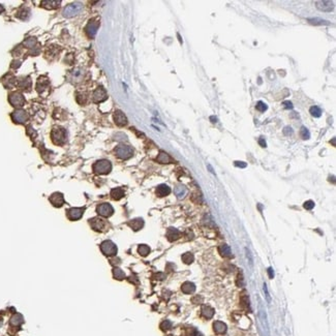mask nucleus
Returning a JSON list of instances; mask_svg holds the SVG:
<instances>
[{
  "label": "nucleus",
  "instance_id": "f257e3e1",
  "mask_svg": "<svg viewBox=\"0 0 336 336\" xmlns=\"http://www.w3.org/2000/svg\"><path fill=\"white\" fill-rule=\"evenodd\" d=\"M93 171L98 175H107L112 171V163L107 159H100L93 165Z\"/></svg>",
  "mask_w": 336,
  "mask_h": 336
},
{
  "label": "nucleus",
  "instance_id": "f03ea898",
  "mask_svg": "<svg viewBox=\"0 0 336 336\" xmlns=\"http://www.w3.org/2000/svg\"><path fill=\"white\" fill-rule=\"evenodd\" d=\"M51 137H52V140H53L54 144L62 146V145L66 142L67 134H66V130L63 127H55L53 130H52Z\"/></svg>",
  "mask_w": 336,
  "mask_h": 336
},
{
  "label": "nucleus",
  "instance_id": "7ed1b4c3",
  "mask_svg": "<svg viewBox=\"0 0 336 336\" xmlns=\"http://www.w3.org/2000/svg\"><path fill=\"white\" fill-rule=\"evenodd\" d=\"M83 11V4L81 2H73L67 4L63 10V16L65 18L76 17Z\"/></svg>",
  "mask_w": 336,
  "mask_h": 336
},
{
  "label": "nucleus",
  "instance_id": "20e7f679",
  "mask_svg": "<svg viewBox=\"0 0 336 336\" xmlns=\"http://www.w3.org/2000/svg\"><path fill=\"white\" fill-rule=\"evenodd\" d=\"M115 153L119 158L128 159V158H130L132 156V154H134V149H132L130 146H128V145L120 144L116 147Z\"/></svg>",
  "mask_w": 336,
  "mask_h": 336
},
{
  "label": "nucleus",
  "instance_id": "39448f33",
  "mask_svg": "<svg viewBox=\"0 0 336 336\" xmlns=\"http://www.w3.org/2000/svg\"><path fill=\"white\" fill-rule=\"evenodd\" d=\"M100 250L107 257H115L117 254V246L111 240H106L100 244Z\"/></svg>",
  "mask_w": 336,
  "mask_h": 336
},
{
  "label": "nucleus",
  "instance_id": "423d86ee",
  "mask_svg": "<svg viewBox=\"0 0 336 336\" xmlns=\"http://www.w3.org/2000/svg\"><path fill=\"white\" fill-rule=\"evenodd\" d=\"M96 212L100 216L104 217H110L111 215L114 213V209L110 204L108 203H103V204L98 205L96 208Z\"/></svg>",
  "mask_w": 336,
  "mask_h": 336
},
{
  "label": "nucleus",
  "instance_id": "0eeeda50",
  "mask_svg": "<svg viewBox=\"0 0 336 336\" xmlns=\"http://www.w3.org/2000/svg\"><path fill=\"white\" fill-rule=\"evenodd\" d=\"M92 98H93V101L96 104L103 103L108 98V94L107 91L104 90L103 87H98L94 90L93 94H92Z\"/></svg>",
  "mask_w": 336,
  "mask_h": 336
},
{
  "label": "nucleus",
  "instance_id": "6e6552de",
  "mask_svg": "<svg viewBox=\"0 0 336 336\" xmlns=\"http://www.w3.org/2000/svg\"><path fill=\"white\" fill-rule=\"evenodd\" d=\"M98 26H99V22H98V20L96 19H92L90 22H89L87 24V26H86V33L88 34V36H90L91 38H93L95 34H96L97 32V29H98Z\"/></svg>",
  "mask_w": 336,
  "mask_h": 336
},
{
  "label": "nucleus",
  "instance_id": "1a4fd4ad",
  "mask_svg": "<svg viewBox=\"0 0 336 336\" xmlns=\"http://www.w3.org/2000/svg\"><path fill=\"white\" fill-rule=\"evenodd\" d=\"M84 211L85 208H70L66 211V214L70 220H78L83 216Z\"/></svg>",
  "mask_w": 336,
  "mask_h": 336
},
{
  "label": "nucleus",
  "instance_id": "9d476101",
  "mask_svg": "<svg viewBox=\"0 0 336 336\" xmlns=\"http://www.w3.org/2000/svg\"><path fill=\"white\" fill-rule=\"evenodd\" d=\"M89 223H90L92 229L94 231H97V232H103L104 230V228H106V223H104V220H103L101 218H98V217L91 218V219L89 220Z\"/></svg>",
  "mask_w": 336,
  "mask_h": 336
},
{
  "label": "nucleus",
  "instance_id": "9b49d317",
  "mask_svg": "<svg viewBox=\"0 0 336 336\" xmlns=\"http://www.w3.org/2000/svg\"><path fill=\"white\" fill-rule=\"evenodd\" d=\"M114 121L118 126H125L127 124V118L124 115V113L120 110H117L114 113Z\"/></svg>",
  "mask_w": 336,
  "mask_h": 336
},
{
  "label": "nucleus",
  "instance_id": "f8f14e48",
  "mask_svg": "<svg viewBox=\"0 0 336 336\" xmlns=\"http://www.w3.org/2000/svg\"><path fill=\"white\" fill-rule=\"evenodd\" d=\"M316 7L322 11H331L334 10V1H316Z\"/></svg>",
  "mask_w": 336,
  "mask_h": 336
},
{
  "label": "nucleus",
  "instance_id": "ddd939ff",
  "mask_svg": "<svg viewBox=\"0 0 336 336\" xmlns=\"http://www.w3.org/2000/svg\"><path fill=\"white\" fill-rule=\"evenodd\" d=\"M10 101L15 107H22L25 100H24L22 94L19 93V92H15V93L10 95Z\"/></svg>",
  "mask_w": 336,
  "mask_h": 336
},
{
  "label": "nucleus",
  "instance_id": "4468645a",
  "mask_svg": "<svg viewBox=\"0 0 336 336\" xmlns=\"http://www.w3.org/2000/svg\"><path fill=\"white\" fill-rule=\"evenodd\" d=\"M50 202L55 207H61L64 204V197L61 192H55L50 197Z\"/></svg>",
  "mask_w": 336,
  "mask_h": 336
},
{
  "label": "nucleus",
  "instance_id": "2eb2a0df",
  "mask_svg": "<svg viewBox=\"0 0 336 336\" xmlns=\"http://www.w3.org/2000/svg\"><path fill=\"white\" fill-rule=\"evenodd\" d=\"M13 119L15 120V122L17 123H24L27 121L28 119V115L25 111L23 110H17L16 112H14L13 114Z\"/></svg>",
  "mask_w": 336,
  "mask_h": 336
},
{
  "label": "nucleus",
  "instance_id": "dca6fc26",
  "mask_svg": "<svg viewBox=\"0 0 336 336\" xmlns=\"http://www.w3.org/2000/svg\"><path fill=\"white\" fill-rule=\"evenodd\" d=\"M166 238L169 239V241L173 242L176 241L180 238V232L177 229H174V228H170L166 232Z\"/></svg>",
  "mask_w": 336,
  "mask_h": 336
},
{
  "label": "nucleus",
  "instance_id": "f3484780",
  "mask_svg": "<svg viewBox=\"0 0 336 336\" xmlns=\"http://www.w3.org/2000/svg\"><path fill=\"white\" fill-rule=\"evenodd\" d=\"M128 226L137 232V231L141 230L144 227V220L142 218H135V219L128 221Z\"/></svg>",
  "mask_w": 336,
  "mask_h": 336
},
{
  "label": "nucleus",
  "instance_id": "a211bd4d",
  "mask_svg": "<svg viewBox=\"0 0 336 336\" xmlns=\"http://www.w3.org/2000/svg\"><path fill=\"white\" fill-rule=\"evenodd\" d=\"M170 192H171V188L166 184H160L156 188V195L158 197H166L170 195Z\"/></svg>",
  "mask_w": 336,
  "mask_h": 336
},
{
  "label": "nucleus",
  "instance_id": "6ab92c4d",
  "mask_svg": "<svg viewBox=\"0 0 336 336\" xmlns=\"http://www.w3.org/2000/svg\"><path fill=\"white\" fill-rule=\"evenodd\" d=\"M213 329L214 332L217 333V334H224L227 331V325L220 321H217L213 324Z\"/></svg>",
  "mask_w": 336,
  "mask_h": 336
},
{
  "label": "nucleus",
  "instance_id": "aec40b11",
  "mask_svg": "<svg viewBox=\"0 0 336 336\" xmlns=\"http://www.w3.org/2000/svg\"><path fill=\"white\" fill-rule=\"evenodd\" d=\"M111 197H112L113 200L118 201V200L122 199L123 197H124V190L122 188H120V187H116V188L111 190Z\"/></svg>",
  "mask_w": 336,
  "mask_h": 336
},
{
  "label": "nucleus",
  "instance_id": "412c9836",
  "mask_svg": "<svg viewBox=\"0 0 336 336\" xmlns=\"http://www.w3.org/2000/svg\"><path fill=\"white\" fill-rule=\"evenodd\" d=\"M174 192L178 199H183L187 193V188L184 185H177L175 187Z\"/></svg>",
  "mask_w": 336,
  "mask_h": 336
},
{
  "label": "nucleus",
  "instance_id": "4be33fe9",
  "mask_svg": "<svg viewBox=\"0 0 336 336\" xmlns=\"http://www.w3.org/2000/svg\"><path fill=\"white\" fill-rule=\"evenodd\" d=\"M218 251H219L221 257H224V258L232 257V251H231V248H230V246L227 245V244L220 245L219 247H218Z\"/></svg>",
  "mask_w": 336,
  "mask_h": 336
},
{
  "label": "nucleus",
  "instance_id": "5701e85b",
  "mask_svg": "<svg viewBox=\"0 0 336 336\" xmlns=\"http://www.w3.org/2000/svg\"><path fill=\"white\" fill-rule=\"evenodd\" d=\"M181 290H182V292L185 293V294H192V293L196 291V285H193L192 282L186 281L183 283L182 286H181Z\"/></svg>",
  "mask_w": 336,
  "mask_h": 336
},
{
  "label": "nucleus",
  "instance_id": "b1692460",
  "mask_svg": "<svg viewBox=\"0 0 336 336\" xmlns=\"http://www.w3.org/2000/svg\"><path fill=\"white\" fill-rule=\"evenodd\" d=\"M60 3H61V1H59V0H57V1H54V0L50 1V0H48V1L42 2V7L45 8H47V10H54V8H57L60 5Z\"/></svg>",
  "mask_w": 336,
  "mask_h": 336
},
{
  "label": "nucleus",
  "instance_id": "393cba45",
  "mask_svg": "<svg viewBox=\"0 0 336 336\" xmlns=\"http://www.w3.org/2000/svg\"><path fill=\"white\" fill-rule=\"evenodd\" d=\"M156 160L158 161L159 163H170L171 162V157L169 156L168 153L163 152V151H161V152H159L158 156H157Z\"/></svg>",
  "mask_w": 336,
  "mask_h": 336
},
{
  "label": "nucleus",
  "instance_id": "a878e982",
  "mask_svg": "<svg viewBox=\"0 0 336 336\" xmlns=\"http://www.w3.org/2000/svg\"><path fill=\"white\" fill-rule=\"evenodd\" d=\"M202 314L206 317V319H211L214 314V309L210 306H206V305H204V306L202 307Z\"/></svg>",
  "mask_w": 336,
  "mask_h": 336
},
{
  "label": "nucleus",
  "instance_id": "bb28decb",
  "mask_svg": "<svg viewBox=\"0 0 336 336\" xmlns=\"http://www.w3.org/2000/svg\"><path fill=\"white\" fill-rule=\"evenodd\" d=\"M138 252L142 255V257H146V255L149 254L150 247L146 244H141V245H139V247H138Z\"/></svg>",
  "mask_w": 336,
  "mask_h": 336
},
{
  "label": "nucleus",
  "instance_id": "cd10ccee",
  "mask_svg": "<svg viewBox=\"0 0 336 336\" xmlns=\"http://www.w3.org/2000/svg\"><path fill=\"white\" fill-rule=\"evenodd\" d=\"M113 276L114 278L118 279V280H121L125 277V273L123 272V270H121L120 268H114L113 269Z\"/></svg>",
  "mask_w": 336,
  "mask_h": 336
},
{
  "label": "nucleus",
  "instance_id": "c85d7f7f",
  "mask_svg": "<svg viewBox=\"0 0 336 336\" xmlns=\"http://www.w3.org/2000/svg\"><path fill=\"white\" fill-rule=\"evenodd\" d=\"M193 260H195V258H193V254H190V252H185L183 255H182V261L184 264L186 265H190L193 262Z\"/></svg>",
  "mask_w": 336,
  "mask_h": 336
},
{
  "label": "nucleus",
  "instance_id": "c756f323",
  "mask_svg": "<svg viewBox=\"0 0 336 336\" xmlns=\"http://www.w3.org/2000/svg\"><path fill=\"white\" fill-rule=\"evenodd\" d=\"M309 112H310L311 115H312L313 117H316V118H319V117H321V115H322V110H321L317 106L311 107Z\"/></svg>",
  "mask_w": 336,
  "mask_h": 336
},
{
  "label": "nucleus",
  "instance_id": "7c9ffc66",
  "mask_svg": "<svg viewBox=\"0 0 336 336\" xmlns=\"http://www.w3.org/2000/svg\"><path fill=\"white\" fill-rule=\"evenodd\" d=\"M300 135H301V138L303 139V140H308V139L310 138L309 130H308L305 126H302L301 129H300Z\"/></svg>",
  "mask_w": 336,
  "mask_h": 336
},
{
  "label": "nucleus",
  "instance_id": "2f4dec72",
  "mask_svg": "<svg viewBox=\"0 0 336 336\" xmlns=\"http://www.w3.org/2000/svg\"><path fill=\"white\" fill-rule=\"evenodd\" d=\"M255 108H257V110L260 111V112H265V111L268 109L267 104H265V103H263V101H258Z\"/></svg>",
  "mask_w": 336,
  "mask_h": 336
},
{
  "label": "nucleus",
  "instance_id": "473e14b6",
  "mask_svg": "<svg viewBox=\"0 0 336 336\" xmlns=\"http://www.w3.org/2000/svg\"><path fill=\"white\" fill-rule=\"evenodd\" d=\"M237 285L238 286H243L244 285V280H243V274L239 273L237 276Z\"/></svg>",
  "mask_w": 336,
  "mask_h": 336
},
{
  "label": "nucleus",
  "instance_id": "72a5a7b5",
  "mask_svg": "<svg viewBox=\"0 0 336 336\" xmlns=\"http://www.w3.org/2000/svg\"><path fill=\"white\" fill-rule=\"evenodd\" d=\"M22 321H23V319L21 316H15L13 319H11V324H14V325H19Z\"/></svg>",
  "mask_w": 336,
  "mask_h": 336
},
{
  "label": "nucleus",
  "instance_id": "f704fd0d",
  "mask_svg": "<svg viewBox=\"0 0 336 336\" xmlns=\"http://www.w3.org/2000/svg\"><path fill=\"white\" fill-rule=\"evenodd\" d=\"M304 208L306 209V210H311L313 207H314V203L312 201H306L304 203Z\"/></svg>",
  "mask_w": 336,
  "mask_h": 336
},
{
  "label": "nucleus",
  "instance_id": "c9c22d12",
  "mask_svg": "<svg viewBox=\"0 0 336 336\" xmlns=\"http://www.w3.org/2000/svg\"><path fill=\"white\" fill-rule=\"evenodd\" d=\"M283 134L285 135H291L293 134V129L291 126H285V129H283Z\"/></svg>",
  "mask_w": 336,
  "mask_h": 336
},
{
  "label": "nucleus",
  "instance_id": "e433bc0d",
  "mask_svg": "<svg viewBox=\"0 0 336 336\" xmlns=\"http://www.w3.org/2000/svg\"><path fill=\"white\" fill-rule=\"evenodd\" d=\"M169 328H171V323L169 322V321H166V322H163L161 324V329L163 330H168Z\"/></svg>",
  "mask_w": 336,
  "mask_h": 336
},
{
  "label": "nucleus",
  "instance_id": "4c0bfd02",
  "mask_svg": "<svg viewBox=\"0 0 336 336\" xmlns=\"http://www.w3.org/2000/svg\"><path fill=\"white\" fill-rule=\"evenodd\" d=\"M283 108H285V109H286V110H290V109H293V104H292V103H291V101H288V100H286V101H283Z\"/></svg>",
  "mask_w": 336,
  "mask_h": 336
},
{
  "label": "nucleus",
  "instance_id": "58836bf2",
  "mask_svg": "<svg viewBox=\"0 0 336 336\" xmlns=\"http://www.w3.org/2000/svg\"><path fill=\"white\" fill-rule=\"evenodd\" d=\"M235 166H238V168H246V163L243 161H235Z\"/></svg>",
  "mask_w": 336,
  "mask_h": 336
},
{
  "label": "nucleus",
  "instance_id": "ea45409f",
  "mask_svg": "<svg viewBox=\"0 0 336 336\" xmlns=\"http://www.w3.org/2000/svg\"><path fill=\"white\" fill-rule=\"evenodd\" d=\"M259 144H260L262 147H266V146H267L266 141L264 140V138H260V139H259Z\"/></svg>",
  "mask_w": 336,
  "mask_h": 336
},
{
  "label": "nucleus",
  "instance_id": "a19ab883",
  "mask_svg": "<svg viewBox=\"0 0 336 336\" xmlns=\"http://www.w3.org/2000/svg\"><path fill=\"white\" fill-rule=\"evenodd\" d=\"M268 275H269V278H273L274 277V271L272 268H268Z\"/></svg>",
  "mask_w": 336,
  "mask_h": 336
},
{
  "label": "nucleus",
  "instance_id": "79ce46f5",
  "mask_svg": "<svg viewBox=\"0 0 336 336\" xmlns=\"http://www.w3.org/2000/svg\"><path fill=\"white\" fill-rule=\"evenodd\" d=\"M4 11L3 7H2V5H0V13H2V11Z\"/></svg>",
  "mask_w": 336,
  "mask_h": 336
},
{
  "label": "nucleus",
  "instance_id": "37998d69",
  "mask_svg": "<svg viewBox=\"0 0 336 336\" xmlns=\"http://www.w3.org/2000/svg\"><path fill=\"white\" fill-rule=\"evenodd\" d=\"M210 119H211V120H214L213 122H216V120H217L216 118H214V117H210Z\"/></svg>",
  "mask_w": 336,
  "mask_h": 336
}]
</instances>
